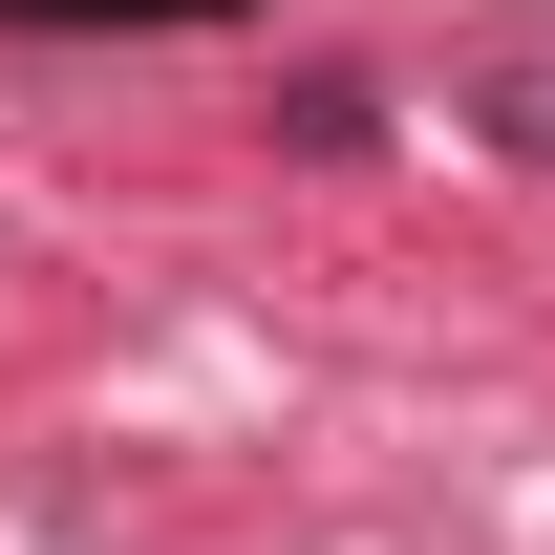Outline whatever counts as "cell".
I'll return each instance as SVG.
<instances>
[{
  "label": "cell",
  "mask_w": 555,
  "mask_h": 555,
  "mask_svg": "<svg viewBox=\"0 0 555 555\" xmlns=\"http://www.w3.org/2000/svg\"><path fill=\"white\" fill-rule=\"evenodd\" d=\"M0 22H235V0H0Z\"/></svg>",
  "instance_id": "cell-1"
}]
</instances>
